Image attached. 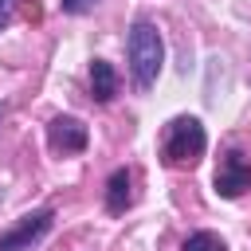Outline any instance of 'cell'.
Wrapping results in <instances>:
<instances>
[{
	"label": "cell",
	"mask_w": 251,
	"mask_h": 251,
	"mask_svg": "<svg viewBox=\"0 0 251 251\" xmlns=\"http://www.w3.org/2000/svg\"><path fill=\"white\" fill-rule=\"evenodd\" d=\"M126 55H129V75L137 90H153L161 63H165V39L153 20H133L126 35Z\"/></svg>",
	"instance_id": "obj_1"
},
{
	"label": "cell",
	"mask_w": 251,
	"mask_h": 251,
	"mask_svg": "<svg viewBox=\"0 0 251 251\" xmlns=\"http://www.w3.org/2000/svg\"><path fill=\"white\" fill-rule=\"evenodd\" d=\"M204 149H208V133H204L200 118H192V114L173 118L161 133V161L169 169H196Z\"/></svg>",
	"instance_id": "obj_2"
},
{
	"label": "cell",
	"mask_w": 251,
	"mask_h": 251,
	"mask_svg": "<svg viewBox=\"0 0 251 251\" xmlns=\"http://www.w3.org/2000/svg\"><path fill=\"white\" fill-rule=\"evenodd\" d=\"M51 224H55V208H39V212L20 216V224L0 235V251H31L51 231Z\"/></svg>",
	"instance_id": "obj_3"
},
{
	"label": "cell",
	"mask_w": 251,
	"mask_h": 251,
	"mask_svg": "<svg viewBox=\"0 0 251 251\" xmlns=\"http://www.w3.org/2000/svg\"><path fill=\"white\" fill-rule=\"evenodd\" d=\"M216 192L224 196V200H235V196H243L247 188H251V153H243V149H227L224 153V161H220V169H216Z\"/></svg>",
	"instance_id": "obj_4"
},
{
	"label": "cell",
	"mask_w": 251,
	"mask_h": 251,
	"mask_svg": "<svg viewBox=\"0 0 251 251\" xmlns=\"http://www.w3.org/2000/svg\"><path fill=\"white\" fill-rule=\"evenodd\" d=\"M86 141H90V133H86V126H82L75 114H55V118L47 122V145H51L55 157L82 153Z\"/></svg>",
	"instance_id": "obj_5"
},
{
	"label": "cell",
	"mask_w": 251,
	"mask_h": 251,
	"mask_svg": "<svg viewBox=\"0 0 251 251\" xmlns=\"http://www.w3.org/2000/svg\"><path fill=\"white\" fill-rule=\"evenodd\" d=\"M129 204H133V173L122 165V169H114L110 180H106V212H110V216H122Z\"/></svg>",
	"instance_id": "obj_6"
},
{
	"label": "cell",
	"mask_w": 251,
	"mask_h": 251,
	"mask_svg": "<svg viewBox=\"0 0 251 251\" xmlns=\"http://www.w3.org/2000/svg\"><path fill=\"white\" fill-rule=\"evenodd\" d=\"M114 94H118V71L106 59H94L90 63V98L94 102H110Z\"/></svg>",
	"instance_id": "obj_7"
},
{
	"label": "cell",
	"mask_w": 251,
	"mask_h": 251,
	"mask_svg": "<svg viewBox=\"0 0 251 251\" xmlns=\"http://www.w3.org/2000/svg\"><path fill=\"white\" fill-rule=\"evenodd\" d=\"M180 251H227V243H224L216 231H192V235L180 243Z\"/></svg>",
	"instance_id": "obj_8"
},
{
	"label": "cell",
	"mask_w": 251,
	"mask_h": 251,
	"mask_svg": "<svg viewBox=\"0 0 251 251\" xmlns=\"http://www.w3.org/2000/svg\"><path fill=\"white\" fill-rule=\"evenodd\" d=\"M94 4H98V0H59V8H63L67 16H86V12H94Z\"/></svg>",
	"instance_id": "obj_9"
},
{
	"label": "cell",
	"mask_w": 251,
	"mask_h": 251,
	"mask_svg": "<svg viewBox=\"0 0 251 251\" xmlns=\"http://www.w3.org/2000/svg\"><path fill=\"white\" fill-rule=\"evenodd\" d=\"M8 20H12V0H0V31L8 27Z\"/></svg>",
	"instance_id": "obj_10"
},
{
	"label": "cell",
	"mask_w": 251,
	"mask_h": 251,
	"mask_svg": "<svg viewBox=\"0 0 251 251\" xmlns=\"http://www.w3.org/2000/svg\"><path fill=\"white\" fill-rule=\"evenodd\" d=\"M0 118H4V106H0Z\"/></svg>",
	"instance_id": "obj_11"
}]
</instances>
